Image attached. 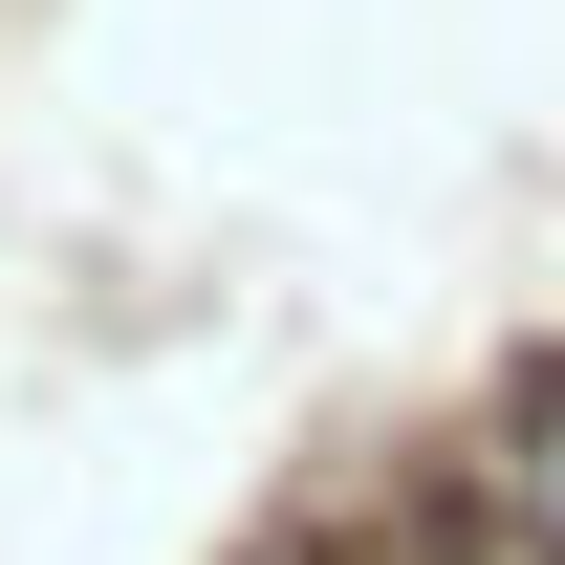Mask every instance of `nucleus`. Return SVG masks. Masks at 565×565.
I'll use <instances>...</instances> for the list:
<instances>
[{"label":"nucleus","mask_w":565,"mask_h":565,"mask_svg":"<svg viewBox=\"0 0 565 565\" xmlns=\"http://www.w3.org/2000/svg\"><path fill=\"white\" fill-rule=\"evenodd\" d=\"M457 500H479V544H500V565H565V349H522V370L479 392Z\"/></svg>","instance_id":"nucleus-1"}]
</instances>
